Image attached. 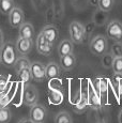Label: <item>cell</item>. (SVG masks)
Segmentation results:
<instances>
[{
	"label": "cell",
	"mask_w": 122,
	"mask_h": 123,
	"mask_svg": "<svg viewBox=\"0 0 122 123\" xmlns=\"http://www.w3.org/2000/svg\"><path fill=\"white\" fill-rule=\"evenodd\" d=\"M17 77H18V79H19L22 82H24L25 85L28 84V82H30V80H31V78H32L31 72H30V68H23V70L18 71L17 72Z\"/></svg>",
	"instance_id": "obj_22"
},
{
	"label": "cell",
	"mask_w": 122,
	"mask_h": 123,
	"mask_svg": "<svg viewBox=\"0 0 122 123\" xmlns=\"http://www.w3.org/2000/svg\"><path fill=\"white\" fill-rule=\"evenodd\" d=\"M12 118L11 111L6 107H0V123H9Z\"/></svg>",
	"instance_id": "obj_25"
},
{
	"label": "cell",
	"mask_w": 122,
	"mask_h": 123,
	"mask_svg": "<svg viewBox=\"0 0 122 123\" xmlns=\"http://www.w3.org/2000/svg\"><path fill=\"white\" fill-rule=\"evenodd\" d=\"M71 119V116L69 112L67 111H61L59 112L55 118V123H64L67 121H70Z\"/></svg>",
	"instance_id": "obj_28"
},
{
	"label": "cell",
	"mask_w": 122,
	"mask_h": 123,
	"mask_svg": "<svg viewBox=\"0 0 122 123\" xmlns=\"http://www.w3.org/2000/svg\"><path fill=\"white\" fill-rule=\"evenodd\" d=\"M30 64H31V62L29 61L28 58H26V57H18L15 64H14V68H15L16 72H18V71L23 70V68H30Z\"/></svg>",
	"instance_id": "obj_21"
},
{
	"label": "cell",
	"mask_w": 122,
	"mask_h": 123,
	"mask_svg": "<svg viewBox=\"0 0 122 123\" xmlns=\"http://www.w3.org/2000/svg\"><path fill=\"white\" fill-rule=\"evenodd\" d=\"M0 63H1V53H0Z\"/></svg>",
	"instance_id": "obj_33"
},
{
	"label": "cell",
	"mask_w": 122,
	"mask_h": 123,
	"mask_svg": "<svg viewBox=\"0 0 122 123\" xmlns=\"http://www.w3.org/2000/svg\"><path fill=\"white\" fill-rule=\"evenodd\" d=\"M106 34L110 40L115 42L122 41V23L119 20H111L106 29Z\"/></svg>",
	"instance_id": "obj_6"
},
{
	"label": "cell",
	"mask_w": 122,
	"mask_h": 123,
	"mask_svg": "<svg viewBox=\"0 0 122 123\" xmlns=\"http://www.w3.org/2000/svg\"><path fill=\"white\" fill-rule=\"evenodd\" d=\"M71 41L75 44L83 43L85 37V28L79 22H72L69 27Z\"/></svg>",
	"instance_id": "obj_4"
},
{
	"label": "cell",
	"mask_w": 122,
	"mask_h": 123,
	"mask_svg": "<svg viewBox=\"0 0 122 123\" xmlns=\"http://www.w3.org/2000/svg\"><path fill=\"white\" fill-rule=\"evenodd\" d=\"M30 72L32 75V79H34L36 81H43L46 78L45 75V67L44 64H42L41 62H32L30 64Z\"/></svg>",
	"instance_id": "obj_10"
},
{
	"label": "cell",
	"mask_w": 122,
	"mask_h": 123,
	"mask_svg": "<svg viewBox=\"0 0 122 123\" xmlns=\"http://www.w3.org/2000/svg\"><path fill=\"white\" fill-rule=\"evenodd\" d=\"M47 117V111L44 105L42 104H34L30 108L29 119L33 123H44Z\"/></svg>",
	"instance_id": "obj_5"
},
{
	"label": "cell",
	"mask_w": 122,
	"mask_h": 123,
	"mask_svg": "<svg viewBox=\"0 0 122 123\" xmlns=\"http://www.w3.org/2000/svg\"><path fill=\"white\" fill-rule=\"evenodd\" d=\"M75 65H76V58L73 54L60 57V68H63L64 71L73 70Z\"/></svg>",
	"instance_id": "obj_13"
},
{
	"label": "cell",
	"mask_w": 122,
	"mask_h": 123,
	"mask_svg": "<svg viewBox=\"0 0 122 123\" xmlns=\"http://www.w3.org/2000/svg\"><path fill=\"white\" fill-rule=\"evenodd\" d=\"M64 123H72V120H70V121H67V122H64Z\"/></svg>",
	"instance_id": "obj_32"
},
{
	"label": "cell",
	"mask_w": 122,
	"mask_h": 123,
	"mask_svg": "<svg viewBox=\"0 0 122 123\" xmlns=\"http://www.w3.org/2000/svg\"><path fill=\"white\" fill-rule=\"evenodd\" d=\"M118 122L122 123V109L120 110V112H119V115H118Z\"/></svg>",
	"instance_id": "obj_31"
},
{
	"label": "cell",
	"mask_w": 122,
	"mask_h": 123,
	"mask_svg": "<svg viewBox=\"0 0 122 123\" xmlns=\"http://www.w3.org/2000/svg\"><path fill=\"white\" fill-rule=\"evenodd\" d=\"M41 33L45 37L46 40H48L50 43H55L56 40L58 39V35H59V31L58 29L53 25H47L42 29Z\"/></svg>",
	"instance_id": "obj_12"
},
{
	"label": "cell",
	"mask_w": 122,
	"mask_h": 123,
	"mask_svg": "<svg viewBox=\"0 0 122 123\" xmlns=\"http://www.w3.org/2000/svg\"><path fill=\"white\" fill-rule=\"evenodd\" d=\"M18 123H33V122L30 119H28V118H24V119H20L19 121H18Z\"/></svg>",
	"instance_id": "obj_30"
},
{
	"label": "cell",
	"mask_w": 122,
	"mask_h": 123,
	"mask_svg": "<svg viewBox=\"0 0 122 123\" xmlns=\"http://www.w3.org/2000/svg\"><path fill=\"white\" fill-rule=\"evenodd\" d=\"M94 89L98 94L102 96H105L107 94V81L105 78L101 77V78H97L94 80Z\"/></svg>",
	"instance_id": "obj_19"
},
{
	"label": "cell",
	"mask_w": 122,
	"mask_h": 123,
	"mask_svg": "<svg viewBox=\"0 0 122 123\" xmlns=\"http://www.w3.org/2000/svg\"><path fill=\"white\" fill-rule=\"evenodd\" d=\"M115 4V0H98V8L103 12H109Z\"/></svg>",
	"instance_id": "obj_24"
},
{
	"label": "cell",
	"mask_w": 122,
	"mask_h": 123,
	"mask_svg": "<svg viewBox=\"0 0 122 123\" xmlns=\"http://www.w3.org/2000/svg\"><path fill=\"white\" fill-rule=\"evenodd\" d=\"M25 20L24 12L20 8L14 6L12 11L9 13V23L13 28H19Z\"/></svg>",
	"instance_id": "obj_8"
},
{
	"label": "cell",
	"mask_w": 122,
	"mask_h": 123,
	"mask_svg": "<svg viewBox=\"0 0 122 123\" xmlns=\"http://www.w3.org/2000/svg\"><path fill=\"white\" fill-rule=\"evenodd\" d=\"M111 68L115 74H122V56L112 59Z\"/></svg>",
	"instance_id": "obj_26"
},
{
	"label": "cell",
	"mask_w": 122,
	"mask_h": 123,
	"mask_svg": "<svg viewBox=\"0 0 122 123\" xmlns=\"http://www.w3.org/2000/svg\"><path fill=\"white\" fill-rule=\"evenodd\" d=\"M53 43L45 39L42 33H40L37 37V50L39 54L43 56H49L53 53Z\"/></svg>",
	"instance_id": "obj_7"
},
{
	"label": "cell",
	"mask_w": 122,
	"mask_h": 123,
	"mask_svg": "<svg viewBox=\"0 0 122 123\" xmlns=\"http://www.w3.org/2000/svg\"><path fill=\"white\" fill-rule=\"evenodd\" d=\"M45 75L47 79L57 78L60 75V65L56 62H49L45 67Z\"/></svg>",
	"instance_id": "obj_15"
},
{
	"label": "cell",
	"mask_w": 122,
	"mask_h": 123,
	"mask_svg": "<svg viewBox=\"0 0 122 123\" xmlns=\"http://www.w3.org/2000/svg\"><path fill=\"white\" fill-rule=\"evenodd\" d=\"M49 100L53 104H60L63 101V93L61 89L56 87L49 88Z\"/></svg>",
	"instance_id": "obj_18"
},
{
	"label": "cell",
	"mask_w": 122,
	"mask_h": 123,
	"mask_svg": "<svg viewBox=\"0 0 122 123\" xmlns=\"http://www.w3.org/2000/svg\"><path fill=\"white\" fill-rule=\"evenodd\" d=\"M0 53H1V63H3V65L8 68L14 67L18 58V51L16 49V45L13 44L12 42H6Z\"/></svg>",
	"instance_id": "obj_1"
},
{
	"label": "cell",
	"mask_w": 122,
	"mask_h": 123,
	"mask_svg": "<svg viewBox=\"0 0 122 123\" xmlns=\"http://www.w3.org/2000/svg\"><path fill=\"white\" fill-rule=\"evenodd\" d=\"M88 105H90L94 109H100L102 107V98L101 95L95 91L94 87H89L88 90Z\"/></svg>",
	"instance_id": "obj_11"
},
{
	"label": "cell",
	"mask_w": 122,
	"mask_h": 123,
	"mask_svg": "<svg viewBox=\"0 0 122 123\" xmlns=\"http://www.w3.org/2000/svg\"><path fill=\"white\" fill-rule=\"evenodd\" d=\"M112 86L118 95L122 94V74H115L111 79Z\"/></svg>",
	"instance_id": "obj_20"
},
{
	"label": "cell",
	"mask_w": 122,
	"mask_h": 123,
	"mask_svg": "<svg viewBox=\"0 0 122 123\" xmlns=\"http://www.w3.org/2000/svg\"><path fill=\"white\" fill-rule=\"evenodd\" d=\"M3 32H2V30L0 29V50H1L2 46H3Z\"/></svg>",
	"instance_id": "obj_29"
},
{
	"label": "cell",
	"mask_w": 122,
	"mask_h": 123,
	"mask_svg": "<svg viewBox=\"0 0 122 123\" xmlns=\"http://www.w3.org/2000/svg\"><path fill=\"white\" fill-rule=\"evenodd\" d=\"M122 56V43L121 42H116L111 46V57L116 58V57Z\"/></svg>",
	"instance_id": "obj_27"
},
{
	"label": "cell",
	"mask_w": 122,
	"mask_h": 123,
	"mask_svg": "<svg viewBox=\"0 0 122 123\" xmlns=\"http://www.w3.org/2000/svg\"><path fill=\"white\" fill-rule=\"evenodd\" d=\"M14 8L13 0H0V13L9 15L12 9Z\"/></svg>",
	"instance_id": "obj_23"
},
{
	"label": "cell",
	"mask_w": 122,
	"mask_h": 123,
	"mask_svg": "<svg viewBox=\"0 0 122 123\" xmlns=\"http://www.w3.org/2000/svg\"><path fill=\"white\" fill-rule=\"evenodd\" d=\"M16 49L18 51L19 56H27L28 54L31 53L32 47H33V41L30 39H25V37H18L16 42Z\"/></svg>",
	"instance_id": "obj_9"
},
{
	"label": "cell",
	"mask_w": 122,
	"mask_h": 123,
	"mask_svg": "<svg viewBox=\"0 0 122 123\" xmlns=\"http://www.w3.org/2000/svg\"><path fill=\"white\" fill-rule=\"evenodd\" d=\"M19 37L25 39L33 40L34 37V28L32 24L30 23H23V25L19 27Z\"/></svg>",
	"instance_id": "obj_16"
},
{
	"label": "cell",
	"mask_w": 122,
	"mask_h": 123,
	"mask_svg": "<svg viewBox=\"0 0 122 123\" xmlns=\"http://www.w3.org/2000/svg\"><path fill=\"white\" fill-rule=\"evenodd\" d=\"M90 50L92 54L97 56H104L108 49L107 37L104 35H97L90 42Z\"/></svg>",
	"instance_id": "obj_2"
},
{
	"label": "cell",
	"mask_w": 122,
	"mask_h": 123,
	"mask_svg": "<svg viewBox=\"0 0 122 123\" xmlns=\"http://www.w3.org/2000/svg\"><path fill=\"white\" fill-rule=\"evenodd\" d=\"M73 42L71 40H63L58 46V55L60 57L73 54Z\"/></svg>",
	"instance_id": "obj_17"
},
{
	"label": "cell",
	"mask_w": 122,
	"mask_h": 123,
	"mask_svg": "<svg viewBox=\"0 0 122 123\" xmlns=\"http://www.w3.org/2000/svg\"><path fill=\"white\" fill-rule=\"evenodd\" d=\"M87 106H88V94L81 92L74 105V110L77 113H81L87 109Z\"/></svg>",
	"instance_id": "obj_14"
},
{
	"label": "cell",
	"mask_w": 122,
	"mask_h": 123,
	"mask_svg": "<svg viewBox=\"0 0 122 123\" xmlns=\"http://www.w3.org/2000/svg\"><path fill=\"white\" fill-rule=\"evenodd\" d=\"M23 103L27 106H32L37 103L39 100V92H37V88L32 85L26 84L24 89H23Z\"/></svg>",
	"instance_id": "obj_3"
}]
</instances>
